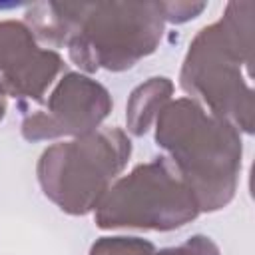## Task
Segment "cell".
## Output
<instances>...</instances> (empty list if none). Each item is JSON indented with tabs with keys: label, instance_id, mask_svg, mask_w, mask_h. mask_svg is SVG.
<instances>
[{
	"label": "cell",
	"instance_id": "obj_1",
	"mask_svg": "<svg viewBox=\"0 0 255 255\" xmlns=\"http://www.w3.org/2000/svg\"><path fill=\"white\" fill-rule=\"evenodd\" d=\"M253 2H229L189 44L179 88L239 131L253 133Z\"/></svg>",
	"mask_w": 255,
	"mask_h": 255
},
{
	"label": "cell",
	"instance_id": "obj_2",
	"mask_svg": "<svg viewBox=\"0 0 255 255\" xmlns=\"http://www.w3.org/2000/svg\"><path fill=\"white\" fill-rule=\"evenodd\" d=\"M155 143L191 189L199 211L231 203L241 173V131L191 98L171 100L155 120Z\"/></svg>",
	"mask_w": 255,
	"mask_h": 255
},
{
	"label": "cell",
	"instance_id": "obj_3",
	"mask_svg": "<svg viewBox=\"0 0 255 255\" xmlns=\"http://www.w3.org/2000/svg\"><path fill=\"white\" fill-rule=\"evenodd\" d=\"M70 60L84 72H124L153 54L165 20L159 2L70 4Z\"/></svg>",
	"mask_w": 255,
	"mask_h": 255
},
{
	"label": "cell",
	"instance_id": "obj_4",
	"mask_svg": "<svg viewBox=\"0 0 255 255\" xmlns=\"http://www.w3.org/2000/svg\"><path fill=\"white\" fill-rule=\"evenodd\" d=\"M131 155V139L120 128L58 141L40 155L36 173L44 195L70 215L96 211Z\"/></svg>",
	"mask_w": 255,
	"mask_h": 255
},
{
	"label": "cell",
	"instance_id": "obj_5",
	"mask_svg": "<svg viewBox=\"0 0 255 255\" xmlns=\"http://www.w3.org/2000/svg\"><path fill=\"white\" fill-rule=\"evenodd\" d=\"M199 205L173 167L161 155L118 177L94 211L100 229L171 231L199 215Z\"/></svg>",
	"mask_w": 255,
	"mask_h": 255
},
{
	"label": "cell",
	"instance_id": "obj_6",
	"mask_svg": "<svg viewBox=\"0 0 255 255\" xmlns=\"http://www.w3.org/2000/svg\"><path fill=\"white\" fill-rule=\"evenodd\" d=\"M112 108V96L100 82L80 72H68L48 96L46 108L24 118L22 135L28 141L80 137L96 131Z\"/></svg>",
	"mask_w": 255,
	"mask_h": 255
},
{
	"label": "cell",
	"instance_id": "obj_7",
	"mask_svg": "<svg viewBox=\"0 0 255 255\" xmlns=\"http://www.w3.org/2000/svg\"><path fill=\"white\" fill-rule=\"evenodd\" d=\"M56 50L42 48L26 22H0V92L20 106L44 102L48 88L64 70Z\"/></svg>",
	"mask_w": 255,
	"mask_h": 255
},
{
	"label": "cell",
	"instance_id": "obj_8",
	"mask_svg": "<svg viewBox=\"0 0 255 255\" xmlns=\"http://www.w3.org/2000/svg\"><path fill=\"white\" fill-rule=\"evenodd\" d=\"M171 94H173V82L163 76H155L139 84L129 94L126 106L128 131L131 135H143L157 120L159 112L171 102Z\"/></svg>",
	"mask_w": 255,
	"mask_h": 255
},
{
	"label": "cell",
	"instance_id": "obj_9",
	"mask_svg": "<svg viewBox=\"0 0 255 255\" xmlns=\"http://www.w3.org/2000/svg\"><path fill=\"white\" fill-rule=\"evenodd\" d=\"M155 245L141 237H102L90 247V255H153Z\"/></svg>",
	"mask_w": 255,
	"mask_h": 255
},
{
	"label": "cell",
	"instance_id": "obj_10",
	"mask_svg": "<svg viewBox=\"0 0 255 255\" xmlns=\"http://www.w3.org/2000/svg\"><path fill=\"white\" fill-rule=\"evenodd\" d=\"M153 255H221L219 247L207 235H193L185 243L177 247H167L161 251H153Z\"/></svg>",
	"mask_w": 255,
	"mask_h": 255
},
{
	"label": "cell",
	"instance_id": "obj_11",
	"mask_svg": "<svg viewBox=\"0 0 255 255\" xmlns=\"http://www.w3.org/2000/svg\"><path fill=\"white\" fill-rule=\"evenodd\" d=\"M159 4H161L163 20L173 22V24H183V22L195 18L207 6L205 2H159Z\"/></svg>",
	"mask_w": 255,
	"mask_h": 255
},
{
	"label": "cell",
	"instance_id": "obj_12",
	"mask_svg": "<svg viewBox=\"0 0 255 255\" xmlns=\"http://www.w3.org/2000/svg\"><path fill=\"white\" fill-rule=\"evenodd\" d=\"M6 108H8V104H6V96L0 92V122H2V118L6 116Z\"/></svg>",
	"mask_w": 255,
	"mask_h": 255
}]
</instances>
